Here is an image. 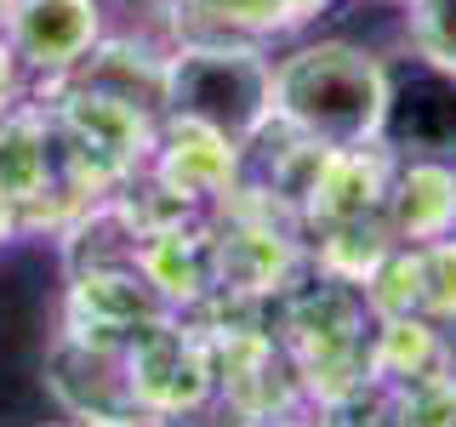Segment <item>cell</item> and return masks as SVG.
<instances>
[{
	"label": "cell",
	"mask_w": 456,
	"mask_h": 427,
	"mask_svg": "<svg viewBox=\"0 0 456 427\" xmlns=\"http://www.w3.org/2000/svg\"><path fill=\"white\" fill-rule=\"evenodd\" d=\"M388 68L348 40L291 52L274 68V114L320 149H360L382 132Z\"/></svg>",
	"instance_id": "1"
},
{
	"label": "cell",
	"mask_w": 456,
	"mask_h": 427,
	"mask_svg": "<svg viewBox=\"0 0 456 427\" xmlns=\"http://www.w3.org/2000/svg\"><path fill=\"white\" fill-rule=\"evenodd\" d=\"M166 103L183 125L217 132L223 142H251L274 120V68L251 46H183L166 57Z\"/></svg>",
	"instance_id": "2"
},
{
	"label": "cell",
	"mask_w": 456,
	"mask_h": 427,
	"mask_svg": "<svg viewBox=\"0 0 456 427\" xmlns=\"http://www.w3.org/2000/svg\"><path fill=\"white\" fill-rule=\"evenodd\" d=\"M394 154L411 160H451L456 154V75L411 52V63L388 68V103H382V132Z\"/></svg>",
	"instance_id": "3"
},
{
	"label": "cell",
	"mask_w": 456,
	"mask_h": 427,
	"mask_svg": "<svg viewBox=\"0 0 456 427\" xmlns=\"http://www.w3.org/2000/svg\"><path fill=\"white\" fill-rule=\"evenodd\" d=\"M97 35H103V6L97 0H18L6 46L23 68L63 75V68H80L97 52Z\"/></svg>",
	"instance_id": "4"
},
{
	"label": "cell",
	"mask_w": 456,
	"mask_h": 427,
	"mask_svg": "<svg viewBox=\"0 0 456 427\" xmlns=\"http://www.w3.org/2000/svg\"><path fill=\"white\" fill-rule=\"evenodd\" d=\"M388 222L399 239H439L456 222V171L451 160H411L388 189Z\"/></svg>",
	"instance_id": "5"
},
{
	"label": "cell",
	"mask_w": 456,
	"mask_h": 427,
	"mask_svg": "<svg viewBox=\"0 0 456 427\" xmlns=\"http://www.w3.org/2000/svg\"><path fill=\"white\" fill-rule=\"evenodd\" d=\"M46 149H40V137L28 132V125H0V199L6 205H23V199L46 194Z\"/></svg>",
	"instance_id": "6"
},
{
	"label": "cell",
	"mask_w": 456,
	"mask_h": 427,
	"mask_svg": "<svg viewBox=\"0 0 456 427\" xmlns=\"http://www.w3.org/2000/svg\"><path fill=\"white\" fill-rule=\"evenodd\" d=\"M417 308L434 319H456V239H422L417 246Z\"/></svg>",
	"instance_id": "7"
},
{
	"label": "cell",
	"mask_w": 456,
	"mask_h": 427,
	"mask_svg": "<svg viewBox=\"0 0 456 427\" xmlns=\"http://www.w3.org/2000/svg\"><path fill=\"white\" fill-rule=\"evenodd\" d=\"M411 52L456 75V0H411Z\"/></svg>",
	"instance_id": "8"
},
{
	"label": "cell",
	"mask_w": 456,
	"mask_h": 427,
	"mask_svg": "<svg viewBox=\"0 0 456 427\" xmlns=\"http://www.w3.org/2000/svg\"><path fill=\"white\" fill-rule=\"evenodd\" d=\"M177 6L200 12V18L223 23V28H280L291 18H303V0H177Z\"/></svg>",
	"instance_id": "9"
},
{
	"label": "cell",
	"mask_w": 456,
	"mask_h": 427,
	"mask_svg": "<svg viewBox=\"0 0 456 427\" xmlns=\"http://www.w3.org/2000/svg\"><path fill=\"white\" fill-rule=\"evenodd\" d=\"M12 6H18V0H0V40H6V28H12Z\"/></svg>",
	"instance_id": "10"
}]
</instances>
